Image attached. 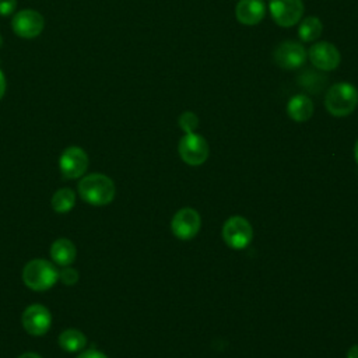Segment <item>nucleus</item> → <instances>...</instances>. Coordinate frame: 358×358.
I'll use <instances>...</instances> for the list:
<instances>
[{
  "label": "nucleus",
  "instance_id": "obj_5",
  "mask_svg": "<svg viewBox=\"0 0 358 358\" xmlns=\"http://www.w3.org/2000/svg\"><path fill=\"white\" fill-rule=\"evenodd\" d=\"M222 238L228 246L234 249H243L253 238L252 225L246 218L234 215L225 221L222 227Z\"/></svg>",
  "mask_w": 358,
  "mask_h": 358
},
{
  "label": "nucleus",
  "instance_id": "obj_25",
  "mask_svg": "<svg viewBox=\"0 0 358 358\" xmlns=\"http://www.w3.org/2000/svg\"><path fill=\"white\" fill-rule=\"evenodd\" d=\"M18 358H42L41 355L35 354V352H24L22 355H20Z\"/></svg>",
  "mask_w": 358,
  "mask_h": 358
},
{
  "label": "nucleus",
  "instance_id": "obj_7",
  "mask_svg": "<svg viewBox=\"0 0 358 358\" xmlns=\"http://www.w3.org/2000/svg\"><path fill=\"white\" fill-rule=\"evenodd\" d=\"M308 52L305 46L296 41H284L274 50V62L284 70H295L305 64Z\"/></svg>",
  "mask_w": 358,
  "mask_h": 358
},
{
  "label": "nucleus",
  "instance_id": "obj_14",
  "mask_svg": "<svg viewBox=\"0 0 358 358\" xmlns=\"http://www.w3.org/2000/svg\"><path fill=\"white\" fill-rule=\"evenodd\" d=\"M287 113L294 122H306L313 115V102L308 95L296 94L289 98L287 103Z\"/></svg>",
  "mask_w": 358,
  "mask_h": 358
},
{
  "label": "nucleus",
  "instance_id": "obj_22",
  "mask_svg": "<svg viewBox=\"0 0 358 358\" xmlns=\"http://www.w3.org/2000/svg\"><path fill=\"white\" fill-rule=\"evenodd\" d=\"M77 358H108L103 352L96 351V350H87L84 352H81Z\"/></svg>",
  "mask_w": 358,
  "mask_h": 358
},
{
  "label": "nucleus",
  "instance_id": "obj_18",
  "mask_svg": "<svg viewBox=\"0 0 358 358\" xmlns=\"http://www.w3.org/2000/svg\"><path fill=\"white\" fill-rule=\"evenodd\" d=\"M74 204H76V193L69 187L59 189L57 192H55L52 197V207L57 213H67L74 207Z\"/></svg>",
  "mask_w": 358,
  "mask_h": 358
},
{
  "label": "nucleus",
  "instance_id": "obj_24",
  "mask_svg": "<svg viewBox=\"0 0 358 358\" xmlns=\"http://www.w3.org/2000/svg\"><path fill=\"white\" fill-rule=\"evenodd\" d=\"M347 358H358V344L352 345V347L348 350Z\"/></svg>",
  "mask_w": 358,
  "mask_h": 358
},
{
  "label": "nucleus",
  "instance_id": "obj_12",
  "mask_svg": "<svg viewBox=\"0 0 358 358\" xmlns=\"http://www.w3.org/2000/svg\"><path fill=\"white\" fill-rule=\"evenodd\" d=\"M21 323L25 331L31 336H42L49 330L52 324V316L48 308L39 303H34L25 308L22 312Z\"/></svg>",
  "mask_w": 358,
  "mask_h": 358
},
{
  "label": "nucleus",
  "instance_id": "obj_1",
  "mask_svg": "<svg viewBox=\"0 0 358 358\" xmlns=\"http://www.w3.org/2000/svg\"><path fill=\"white\" fill-rule=\"evenodd\" d=\"M115 183L102 173H90L78 183L80 197L92 206L109 204L115 197Z\"/></svg>",
  "mask_w": 358,
  "mask_h": 358
},
{
  "label": "nucleus",
  "instance_id": "obj_11",
  "mask_svg": "<svg viewBox=\"0 0 358 358\" xmlns=\"http://www.w3.org/2000/svg\"><path fill=\"white\" fill-rule=\"evenodd\" d=\"M201 225L200 215L190 207L180 208L171 221V229L173 235L182 241H189L199 232Z\"/></svg>",
  "mask_w": 358,
  "mask_h": 358
},
{
  "label": "nucleus",
  "instance_id": "obj_13",
  "mask_svg": "<svg viewBox=\"0 0 358 358\" xmlns=\"http://www.w3.org/2000/svg\"><path fill=\"white\" fill-rule=\"evenodd\" d=\"M235 15L243 25H257L266 15V4L263 0H239Z\"/></svg>",
  "mask_w": 358,
  "mask_h": 358
},
{
  "label": "nucleus",
  "instance_id": "obj_6",
  "mask_svg": "<svg viewBox=\"0 0 358 358\" xmlns=\"http://www.w3.org/2000/svg\"><path fill=\"white\" fill-rule=\"evenodd\" d=\"M268 10L277 25L289 28L301 21L303 3L302 0H270Z\"/></svg>",
  "mask_w": 358,
  "mask_h": 358
},
{
  "label": "nucleus",
  "instance_id": "obj_4",
  "mask_svg": "<svg viewBox=\"0 0 358 358\" xmlns=\"http://www.w3.org/2000/svg\"><path fill=\"white\" fill-rule=\"evenodd\" d=\"M179 155L180 158L192 166H197L206 162L208 158V144L207 140L197 133H185L179 141Z\"/></svg>",
  "mask_w": 358,
  "mask_h": 358
},
{
  "label": "nucleus",
  "instance_id": "obj_2",
  "mask_svg": "<svg viewBox=\"0 0 358 358\" xmlns=\"http://www.w3.org/2000/svg\"><path fill=\"white\" fill-rule=\"evenodd\" d=\"M358 103V91L350 83L333 84L324 96V106L333 116L343 117L352 113Z\"/></svg>",
  "mask_w": 358,
  "mask_h": 358
},
{
  "label": "nucleus",
  "instance_id": "obj_23",
  "mask_svg": "<svg viewBox=\"0 0 358 358\" xmlns=\"http://www.w3.org/2000/svg\"><path fill=\"white\" fill-rule=\"evenodd\" d=\"M4 92H6V77H4L3 71L0 70V99L3 98Z\"/></svg>",
  "mask_w": 358,
  "mask_h": 358
},
{
  "label": "nucleus",
  "instance_id": "obj_19",
  "mask_svg": "<svg viewBox=\"0 0 358 358\" xmlns=\"http://www.w3.org/2000/svg\"><path fill=\"white\" fill-rule=\"evenodd\" d=\"M178 123H179V127L183 130V133H193L199 126V117L196 113L186 110L179 116Z\"/></svg>",
  "mask_w": 358,
  "mask_h": 358
},
{
  "label": "nucleus",
  "instance_id": "obj_26",
  "mask_svg": "<svg viewBox=\"0 0 358 358\" xmlns=\"http://www.w3.org/2000/svg\"><path fill=\"white\" fill-rule=\"evenodd\" d=\"M354 157H355V161H357V164H358V140H357L355 147H354Z\"/></svg>",
  "mask_w": 358,
  "mask_h": 358
},
{
  "label": "nucleus",
  "instance_id": "obj_16",
  "mask_svg": "<svg viewBox=\"0 0 358 358\" xmlns=\"http://www.w3.org/2000/svg\"><path fill=\"white\" fill-rule=\"evenodd\" d=\"M87 344V337L77 329H66L59 336V345L67 352L81 351Z\"/></svg>",
  "mask_w": 358,
  "mask_h": 358
},
{
  "label": "nucleus",
  "instance_id": "obj_3",
  "mask_svg": "<svg viewBox=\"0 0 358 358\" xmlns=\"http://www.w3.org/2000/svg\"><path fill=\"white\" fill-rule=\"evenodd\" d=\"M59 280L56 267L45 259L29 260L22 268L24 284L34 291H46Z\"/></svg>",
  "mask_w": 358,
  "mask_h": 358
},
{
  "label": "nucleus",
  "instance_id": "obj_15",
  "mask_svg": "<svg viewBox=\"0 0 358 358\" xmlns=\"http://www.w3.org/2000/svg\"><path fill=\"white\" fill-rule=\"evenodd\" d=\"M50 256L53 263L57 266H70L77 256V250L74 243L70 239L60 238L56 239L50 246Z\"/></svg>",
  "mask_w": 358,
  "mask_h": 358
},
{
  "label": "nucleus",
  "instance_id": "obj_27",
  "mask_svg": "<svg viewBox=\"0 0 358 358\" xmlns=\"http://www.w3.org/2000/svg\"><path fill=\"white\" fill-rule=\"evenodd\" d=\"M1 45H3V38L0 36V48H1Z\"/></svg>",
  "mask_w": 358,
  "mask_h": 358
},
{
  "label": "nucleus",
  "instance_id": "obj_9",
  "mask_svg": "<svg viewBox=\"0 0 358 358\" xmlns=\"http://www.w3.org/2000/svg\"><path fill=\"white\" fill-rule=\"evenodd\" d=\"M43 27H45L43 17L38 11L31 8L18 11L17 14H14L11 20V28L14 34L25 39L36 38L42 32Z\"/></svg>",
  "mask_w": 358,
  "mask_h": 358
},
{
  "label": "nucleus",
  "instance_id": "obj_10",
  "mask_svg": "<svg viewBox=\"0 0 358 358\" xmlns=\"http://www.w3.org/2000/svg\"><path fill=\"white\" fill-rule=\"evenodd\" d=\"M59 166L63 178L77 179L83 176L88 168V155L80 147H67L60 155Z\"/></svg>",
  "mask_w": 358,
  "mask_h": 358
},
{
  "label": "nucleus",
  "instance_id": "obj_8",
  "mask_svg": "<svg viewBox=\"0 0 358 358\" xmlns=\"http://www.w3.org/2000/svg\"><path fill=\"white\" fill-rule=\"evenodd\" d=\"M308 57L310 63L322 70V71H331L336 70L341 62V55L338 49L326 41H319L310 45L308 49Z\"/></svg>",
  "mask_w": 358,
  "mask_h": 358
},
{
  "label": "nucleus",
  "instance_id": "obj_17",
  "mask_svg": "<svg viewBox=\"0 0 358 358\" xmlns=\"http://www.w3.org/2000/svg\"><path fill=\"white\" fill-rule=\"evenodd\" d=\"M323 31L322 21L317 17H306L298 25V36L302 42H313L316 41Z\"/></svg>",
  "mask_w": 358,
  "mask_h": 358
},
{
  "label": "nucleus",
  "instance_id": "obj_20",
  "mask_svg": "<svg viewBox=\"0 0 358 358\" xmlns=\"http://www.w3.org/2000/svg\"><path fill=\"white\" fill-rule=\"evenodd\" d=\"M59 278L66 285H74L78 281V271L73 267L64 266V268L59 271Z\"/></svg>",
  "mask_w": 358,
  "mask_h": 358
},
{
  "label": "nucleus",
  "instance_id": "obj_21",
  "mask_svg": "<svg viewBox=\"0 0 358 358\" xmlns=\"http://www.w3.org/2000/svg\"><path fill=\"white\" fill-rule=\"evenodd\" d=\"M17 0H0V15H10L15 11Z\"/></svg>",
  "mask_w": 358,
  "mask_h": 358
}]
</instances>
